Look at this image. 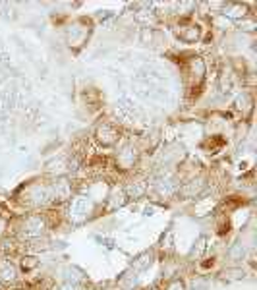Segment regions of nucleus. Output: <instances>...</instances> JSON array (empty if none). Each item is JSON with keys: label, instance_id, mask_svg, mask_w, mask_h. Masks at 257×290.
<instances>
[{"label": "nucleus", "instance_id": "nucleus-18", "mask_svg": "<svg viewBox=\"0 0 257 290\" xmlns=\"http://www.w3.org/2000/svg\"><path fill=\"white\" fill-rule=\"evenodd\" d=\"M153 290H159V288H153Z\"/></svg>", "mask_w": 257, "mask_h": 290}, {"label": "nucleus", "instance_id": "nucleus-11", "mask_svg": "<svg viewBox=\"0 0 257 290\" xmlns=\"http://www.w3.org/2000/svg\"><path fill=\"white\" fill-rule=\"evenodd\" d=\"M234 106H236L242 114H249V112L253 110V99H251V95H249V93H240V95L236 97V101H234Z\"/></svg>", "mask_w": 257, "mask_h": 290}, {"label": "nucleus", "instance_id": "nucleus-7", "mask_svg": "<svg viewBox=\"0 0 257 290\" xmlns=\"http://www.w3.org/2000/svg\"><path fill=\"white\" fill-rule=\"evenodd\" d=\"M203 190H205V178H194L191 182L182 186V188L178 190V194L182 197H186V199H194V197L201 196Z\"/></svg>", "mask_w": 257, "mask_h": 290}, {"label": "nucleus", "instance_id": "nucleus-4", "mask_svg": "<svg viewBox=\"0 0 257 290\" xmlns=\"http://www.w3.org/2000/svg\"><path fill=\"white\" fill-rule=\"evenodd\" d=\"M176 37L182 43H187V45L198 43L199 39H201V27L194 22H182L176 27Z\"/></svg>", "mask_w": 257, "mask_h": 290}, {"label": "nucleus", "instance_id": "nucleus-17", "mask_svg": "<svg viewBox=\"0 0 257 290\" xmlns=\"http://www.w3.org/2000/svg\"><path fill=\"white\" fill-rule=\"evenodd\" d=\"M166 290H186V284H184V280L174 278V280H170V282L166 284Z\"/></svg>", "mask_w": 257, "mask_h": 290}, {"label": "nucleus", "instance_id": "nucleus-15", "mask_svg": "<svg viewBox=\"0 0 257 290\" xmlns=\"http://www.w3.org/2000/svg\"><path fill=\"white\" fill-rule=\"evenodd\" d=\"M245 250L244 246H240V244H234L232 248H230V252H228V257L232 259V261H240L242 257H244Z\"/></svg>", "mask_w": 257, "mask_h": 290}, {"label": "nucleus", "instance_id": "nucleus-9", "mask_svg": "<svg viewBox=\"0 0 257 290\" xmlns=\"http://www.w3.org/2000/svg\"><path fill=\"white\" fill-rule=\"evenodd\" d=\"M87 213H89V201H87L85 197H76V199L72 201L70 215L80 222V220H83L87 217Z\"/></svg>", "mask_w": 257, "mask_h": 290}, {"label": "nucleus", "instance_id": "nucleus-13", "mask_svg": "<svg viewBox=\"0 0 257 290\" xmlns=\"http://www.w3.org/2000/svg\"><path fill=\"white\" fill-rule=\"evenodd\" d=\"M153 263V254L151 252H143L141 255H138L136 259H134V263H132V267L136 269V271H145L147 267Z\"/></svg>", "mask_w": 257, "mask_h": 290}, {"label": "nucleus", "instance_id": "nucleus-6", "mask_svg": "<svg viewBox=\"0 0 257 290\" xmlns=\"http://www.w3.org/2000/svg\"><path fill=\"white\" fill-rule=\"evenodd\" d=\"M116 162L122 170H130V168H134V164L138 162V149H136L134 145H126V147H122V151L118 153V157H116Z\"/></svg>", "mask_w": 257, "mask_h": 290}, {"label": "nucleus", "instance_id": "nucleus-1", "mask_svg": "<svg viewBox=\"0 0 257 290\" xmlns=\"http://www.w3.org/2000/svg\"><path fill=\"white\" fill-rule=\"evenodd\" d=\"M89 35H91V23L87 20H83V18L82 20H76L66 29V43H68L70 48H80V46L87 43Z\"/></svg>", "mask_w": 257, "mask_h": 290}, {"label": "nucleus", "instance_id": "nucleus-12", "mask_svg": "<svg viewBox=\"0 0 257 290\" xmlns=\"http://www.w3.org/2000/svg\"><path fill=\"white\" fill-rule=\"evenodd\" d=\"M16 275H18V269H16L10 261H6V263L0 265V280H2V282H14V280H16Z\"/></svg>", "mask_w": 257, "mask_h": 290}, {"label": "nucleus", "instance_id": "nucleus-10", "mask_svg": "<svg viewBox=\"0 0 257 290\" xmlns=\"http://www.w3.org/2000/svg\"><path fill=\"white\" fill-rule=\"evenodd\" d=\"M124 194L128 199H140L147 194V184L143 180H138V182H130L126 188H124Z\"/></svg>", "mask_w": 257, "mask_h": 290}, {"label": "nucleus", "instance_id": "nucleus-16", "mask_svg": "<svg viewBox=\"0 0 257 290\" xmlns=\"http://www.w3.org/2000/svg\"><path fill=\"white\" fill-rule=\"evenodd\" d=\"M172 240H174V234L168 230L163 236V240H161V248H163V250H164V248H166V250H172V244H174Z\"/></svg>", "mask_w": 257, "mask_h": 290}, {"label": "nucleus", "instance_id": "nucleus-8", "mask_svg": "<svg viewBox=\"0 0 257 290\" xmlns=\"http://www.w3.org/2000/svg\"><path fill=\"white\" fill-rule=\"evenodd\" d=\"M222 16L230 18L234 22H242L247 18V6L245 4H224L222 6Z\"/></svg>", "mask_w": 257, "mask_h": 290}, {"label": "nucleus", "instance_id": "nucleus-3", "mask_svg": "<svg viewBox=\"0 0 257 290\" xmlns=\"http://www.w3.org/2000/svg\"><path fill=\"white\" fill-rule=\"evenodd\" d=\"M95 139L103 147H112L120 139V130L112 122H101L99 126L95 128Z\"/></svg>", "mask_w": 257, "mask_h": 290}, {"label": "nucleus", "instance_id": "nucleus-2", "mask_svg": "<svg viewBox=\"0 0 257 290\" xmlns=\"http://www.w3.org/2000/svg\"><path fill=\"white\" fill-rule=\"evenodd\" d=\"M205 76H207V66H205L203 58H199V56L189 58L186 64V78L191 91L201 89V85H203V81H205Z\"/></svg>", "mask_w": 257, "mask_h": 290}, {"label": "nucleus", "instance_id": "nucleus-5", "mask_svg": "<svg viewBox=\"0 0 257 290\" xmlns=\"http://www.w3.org/2000/svg\"><path fill=\"white\" fill-rule=\"evenodd\" d=\"M45 217H41V215H29L27 219L24 220V236L29 240V238H39L43 230H45Z\"/></svg>", "mask_w": 257, "mask_h": 290}, {"label": "nucleus", "instance_id": "nucleus-14", "mask_svg": "<svg viewBox=\"0 0 257 290\" xmlns=\"http://www.w3.org/2000/svg\"><path fill=\"white\" fill-rule=\"evenodd\" d=\"M37 267H39V261H37V257H33V255H24L20 259V269L24 273H29V271H33Z\"/></svg>", "mask_w": 257, "mask_h": 290}]
</instances>
